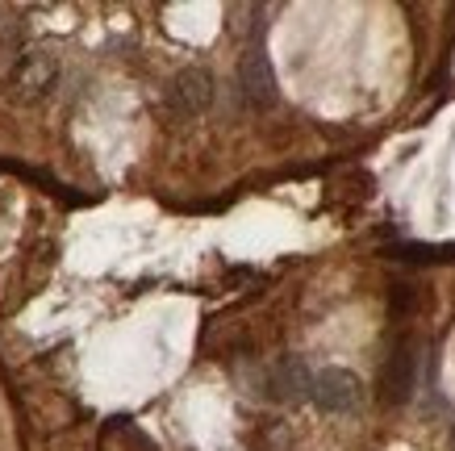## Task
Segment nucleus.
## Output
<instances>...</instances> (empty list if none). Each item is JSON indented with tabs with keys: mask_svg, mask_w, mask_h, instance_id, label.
Masks as SVG:
<instances>
[{
	"mask_svg": "<svg viewBox=\"0 0 455 451\" xmlns=\"http://www.w3.org/2000/svg\"><path fill=\"white\" fill-rule=\"evenodd\" d=\"M238 93L247 105L255 109H272L280 101V88H276V68H272V59L263 46H251L247 55L238 59Z\"/></svg>",
	"mask_w": 455,
	"mask_h": 451,
	"instance_id": "1",
	"label": "nucleus"
},
{
	"mask_svg": "<svg viewBox=\"0 0 455 451\" xmlns=\"http://www.w3.org/2000/svg\"><path fill=\"white\" fill-rule=\"evenodd\" d=\"M314 406L326 414H355L363 406V384L351 368H322L314 376Z\"/></svg>",
	"mask_w": 455,
	"mask_h": 451,
	"instance_id": "2",
	"label": "nucleus"
},
{
	"mask_svg": "<svg viewBox=\"0 0 455 451\" xmlns=\"http://www.w3.org/2000/svg\"><path fill=\"white\" fill-rule=\"evenodd\" d=\"M213 96H218V88H213V71L184 68V71H176V80H172V88H167V105H172L180 117H201V113L213 105Z\"/></svg>",
	"mask_w": 455,
	"mask_h": 451,
	"instance_id": "3",
	"label": "nucleus"
},
{
	"mask_svg": "<svg viewBox=\"0 0 455 451\" xmlns=\"http://www.w3.org/2000/svg\"><path fill=\"white\" fill-rule=\"evenodd\" d=\"M55 76H59V63L51 51H38V46H29L21 51L13 63V88L21 96H42L55 88Z\"/></svg>",
	"mask_w": 455,
	"mask_h": 451,
	"instance_id": "4",
	"label": "nucleus"
},
{
	"mask_svg": "<svg viewBox=\"0 0 455 451\" xmlns=\"http://www.w3.org/2000/svg\"><path fill=\"white\" fill-rule=\"evenodd\" d=\"M414 368H418V356L410 347H397L388 356L385 372H380V389H385V401H405L414 393Z\"/></svg>",
	"mask_w": 455,
	"mask_h": 451,
	"instance_id": "5",
	"label": "nucleus"
},
{
	"mask_svg": "<svg viewBox=\"0 0 455 451\" xmlns=\"http://www.w3.org/2000/svg\"><path fill=\"white\" fill-rule=\"evenodd\" d=\"M276 397H284V401H301V397H314V372H309V364H305L301 356H284L276 364Z\"/></svg>",
	"mask_w": 455,
	"mask_h": 451,
	"instance_id": "6",
	"label": "nucleus"
},
{
	"mask_svg": "<svg viewBox=\"0 0 455 451\" xmlns=\"http://www.w3.org/2000/svg\"><path fill=\"white\" fill-rule=\"evenodd\" d=\"M393 260H410V263H439V260H451V251L443 246H422V243H405V246H388Z\"/></svg>",
	"mask_w": 455,
	"mask_h": 451,
	"instance_id": "7",
	"label": "nucleus"
}]
</instances>
